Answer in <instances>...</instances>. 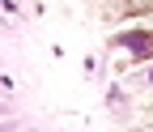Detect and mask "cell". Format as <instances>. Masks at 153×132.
<instances>
[{"label": "cell", "instance_id": "6da1fadb", "mask_svg": "<svg viewBox=\"0 0 153 132\" xmlns=\"http://www.w3.org/2000/svg\"><path fill=\"white\" fill-rule=\"evenodd\" d=\"M119 43L132 51V55H136V60H145V55H149V34L145 30H132V34H119Z\"/></svg>", "mask_w": 153, "mask_h": 132}, {"label": "cell", "instance_id": "7a4b0ae2", "mask_svg": "<svg viewBox=\"0 0 153 132\" xmlns=\"http://www.w3.org/2000/svg\"><path fill=\"white\" fill-rule=\"evenodd\" d=\"M149 55H153V34H149Z\"/></svg>", "mask_w": 153, "mask_h": 132}, {"label": "cell", "instance_id": "3957f363", "mask_svg": "<svg viewBox=\"0 0 153 132\" xmlns=\"http://www.w3.org/2000/svg\"><path fill=\"white\" fill-rule=\"evenodd\" d=\"M149 77H153V72H149Z\"/></svg>", "mask_w": 153, "mask_h": 132}]
</instances>
